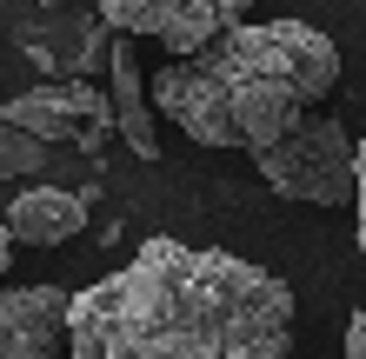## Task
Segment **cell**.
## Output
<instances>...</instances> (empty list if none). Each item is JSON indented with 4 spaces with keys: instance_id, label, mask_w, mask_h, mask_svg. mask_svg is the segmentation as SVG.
I'll return each instance as SVG.
<instances>
[{
    "instance_id": "obj_1",
    "label": "cell",
    "mask_w": 366,
    "mask_h": 359,
    "mask_svg": "<svg viewBox=\"0 0 366 359\" xmlns=\"http://www.w3.org/2000/svg\"><path fill=\"white\" fill-rule=\"evenodd\" d=\"M293 286L220 246L140 240L120 273L74 293L67 359H287Z\"/></svg>"
},
{
    "instance_id": "obj_2",
    "label": "cell",
    "mask_w": 366,
    "mask_h": 359,
    "mask_svg": "<svg viewBox=\"0 0 366 359\" xmlns=\"http://www.w3.org/2000/svg\"><path fill=\"white\" fill-rule=\"evenodd\" d=\"M340 87L333 34L307 20H240L220 40L174 54L154 80L160 113L200 146H253L300 126Z\"/></svg>"
},
{
    "instance_id": "obj_3",
    "label": "cell",
    "mask_w": 366,
    "mask_h": 359,
    "mask_svg": "<svg viewBox=\"0 0 366 359\" xmlns=\"http://www.w3.org/2000/svg\"><path fill=\"white\" fill-rule=\"evenodd\" d=\"M253 166L273 193L307 200V206H347L360 200V140L333 113H307L280 140L253 146Z\"/></svg>"
},
{
    "instance_id": "obj_4",
    "label": "cell",
    "mask_w": 366,
    "mask_h": 359,
    "mask_svg": "<svg viewBox=\"0 0 366 359\" xmlns=\"http://www.w3.org/2000/svg\"><path fill=\"white\" fill-rule=\"evenodd\" d=\"M94 7L114 20V34H134V40L147 34L167 54H193L220 40L227 27H240L253 0H94Z\"/></svg>"
},
{
    "instance_id": "obj_5",
    "label": "cell",
    "mask_w": 366,
    "mask_h": 359,
    "mask_svg": "<svg viewBox=\"0 0 366 359\" xmlns=\"http://www.w3.org/2000/svg\"><path fill=\"white\" fill-rule=\"evenodd\" d=\"M114 20H107L94 0H67V7H40V20H20V47L27 60H40L47 74H100L114 60Z\"/></svg>"
},
{
    "instance_id": "obj_6",
    "label": "cell",
    "mask_w": 366,
    "mask_h": 359,
    "mask_svg": "<svg viewBox=\"0 0 366 359\" xmlns=\"http://www.w3.org/2000/svg\"><path fill=\"white\" fill-rule=\"evenodd\" d=\"M74 346V293L14 286L0 300V359H67Z\"/></svg>"
},
{
    "instance_id": "obj_7",
    "label": "cell",
    "mask_w": 366,
    "mask_h": 359,
    "mask_svg": "<svg viewBox=\"0 0 366 359\" xmlns=\"http://www.w3.org/2000/svg\"><path fill=\"white\" fill-rule=\"evenodd\" d=\"M94 213V193H74V186H54V180H34L7 200V240L20 246H67Z\"/></svg>"
},
{
    "instance_id": "obj_8",
    "label": "cell",
    "mask_w": 366,
    "mask_h": 359,
    "mask_svg": "<svg viewBox=\"0 0 366 359\" xmlns=\"http://www.w3.org/2000/svg\"><path fill=\"white\" fill-rule=\"evenodd\" d=\"M107 80H114V126H120V140L134 146V160H160V126H154V80L140 74L134 34H114V60H107Z\"/></svg>"
},
{
    "instance_id": "obj_9",
    "label": "cell",
    "mask_w": 366,
    "mask_h": 359,
    "mask_svg": "<svg viewBox=\"0 0 366 359\" xmlns=\"http://www.w3.org/2000/svg\"><path fill=\"white\" fill-rule=\"evenodd\" d=\"M47 166H54V140L47 133L0 120V173L7 180H34V173H47Z\"/></svg>"
},
{
    "instance_id": "obj_10",
    "label": "cell",
    "mask_w": 366,
    "mask_h": 359,
    "mask_svg": "<svg viewBox=\"0 0 366 359\" xmlns=\"http://www.w3.org/2000/svg\"><path fill=\"white\" fill-rule=\"evenodd\" d=\"M340 359H366V306L347 320V353H340Z\"/></svg>"
},
{
    "instance_id": "obj_11",
    "label": "cell",
    "mask_w": 366,
    "mask_h": 359,
    "mask_svg": "<svg viewBox=\"0 0 366 359\" xmlns=\"http://www.w3.org/2000/svg\"><path fill=\"white\" fill-rule=\"evenodd\" d=\"M353 213H360V253H366V140H360V200H353Z\"/></svg>"
}]
</instances>
